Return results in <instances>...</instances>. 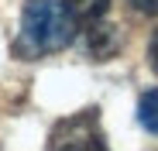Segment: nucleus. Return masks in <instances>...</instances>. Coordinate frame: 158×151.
I'll list each match as a JSON object with an SVG mask.
<instances>
[{
  "label": "nucleus",
  "instance_id": "obj_3",
  "mask_svg": "<svg viewBox=\"0 0 158 151\" xmlns=\"http://www.w3.org/2000/svg\"><path fill=\"white\" fill-rule=\"evenodd\" d=\"M117 48H120V38H117V31H114V28H103L100 21H96V24H89V31H86V52H89L96 62L110 59Z\"/></svg>",
  "mask_w": 158,
  "mask_h": 151
},
{
  "label": "nucleus",
  "instance_id": "obj_7",
  "mask_svg": "<svg viewBox=\"0 0 158 151\" xmlns=\"http://www.w3.org/2000/svg\"><path fill=\"white\" fill-rule=\"evenodd\" d=\"M127 4L141 14H158V0H127Z\"/></svg>",
  "mask_w": 158,
  "mask_h": 151
},
{
  "label": "nucleus",
  "instance_id": "obj_2",
  "mask_svg": "<svg viewBox=\"0 0 158 151\" xmlns=\"http://www.w3.org/2000/svg\"><path fill=\"white\" fill-rule=\"evenodd\" d=\"M48 151H110L100 127V110H79L59 120L48 134Z\"/></svg>",
  "mask_w": 158,
  "mask_h": 151
},
{
  "label": "nucleus",
  "instance_id": "obj_4",
  "mask_svg": "<svg viewBox=\"0 0 158 151\" xmlns=\"http://www.w3.org/2000/svg\"><path fill=\"white\" fill-rule=\"evenodd\" d=\"M62 4L76 17V24L79 21H83V24H96V21L107 17V10H110V0H62Z\"/></svg>",
  "mask_w": 158,
  "mask_h": 151
},
{
  "label": "nucleus",
  "instance_id": "obj_1",
  "mask_svg": "<svg viewBox=\"0 0 158 151\" xmlns=\"http://www.w3.org/2000/svg\"><path fill=\"white\" fill-rule=\"evenodd\" d=\"M76 38V17L65 10L62 0H28L21 10V35L14 52L21 59L52 55Z\"/></svg>",
  "mask_w": 158,
  "mask_h": 151
},
{
  "label": "nucleus",
  "instance_id": "obj_6",
  "mask_svg": "<svg viewBox=\"0 0 158 151\" xmlns=\"http://www.w3.org/2000/svg\"><path fill=\"white\" fill-rule=\"evenodd\" d=\"M148 65H151V72L158 76V28L151 31V41H148Z\"/></svg>",
  "mask_w": 158,
  "mask_h": 151
},
{
  "label": "nucleus",
  "instance_id": "obj_5",
  "mask_svg": "<svg viewBox=\"0 0 158 151\" xmlns=\"http://www.w3.org/2000/svg\"><path fill=\"white\" fill-rule=\"evenodd\" d=\"M138 124L148 134H158V89L144 93L141 103H138Z\"/></svg>",
  "mask_w": 158,
  "mask_h": 151
}]
</instances>
